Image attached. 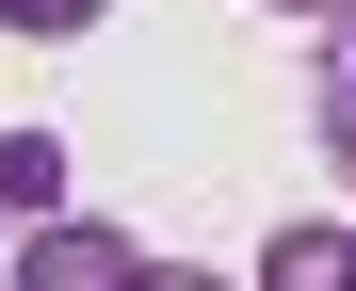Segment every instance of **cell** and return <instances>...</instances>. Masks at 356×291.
Listing matches in <instances>:
<instances>
[{"mask_svg": "<svg viewBox=\"0 0 356 291\" xmlns=\"http://www.w3.org/2000/svg\"><path fill=\"white\" fill-rule=\"evenodd\" d=\"M291 17H340V0H291Z\"/></svg>", "mask_w": 356, "mask_h": 291, "instance_id": "cell-7", "label": "cell"}, {"mask_svg": "<svg viewBox=\"0 0 356 291\" xmlns=\"http://www.w3.org/2000/svg\"><path fill=\"white\" fill-rule=\"evenodd\" d=\"M259 291H356V226H275V243H259Z\"/></svg>", "mask_w": 356, "mask_h": 291, "instance_id": "cell-2", "label": "cell"}, {"mask_svg": "<svg viewBox=\"0 0 356 291\" xmlns=\"http://www.w3.org/2000/svg\"><path fill=\"white\" fill-rule=\"evenodd\" d=\"M146 291H227V275H178V259H146Z\"/></svg>", "mask_w": 356, "mask_h": 291, "instance_id": "cell-6", "label": "cell"}, {"mask_svg": "<svg viewBox=\"0 0 356 291\" xmlns=\"http://www.w3.org/2000/svg\"><path fill=\"white\" fill-rule=\"evenodd\" d=\"M0 210H65V146H49V130H0Z\"/></svg>", "mask_w": 356, "mask_h": 291, "instance_id": "cell-4", "label": "cell"}, {"mask_svg": "<svg viewBox=\"0 0 356 291\" xmlns=\"http://www.w3.org/2000/svg\"><path fill=\"white\" fill-rule=\"evenodd\" d=\"M81 17H97V0H0V33H33V49H65Z\"/></svg>", "mask_w": 356, "mask_h": 291, "instance_id": "cell-5", "label": "cell"}, {"mask_svg": "<svg viewBox=\"0 0 356 291\" xmlns=\"http://www.w3.org/2000/svg\"><path fill=\"white\" fill-rule=\"evenodd\" d=\"M17 291H146V243H130V226H81V210H49L33 243H17Z\"/></svg>", "mask_w": 356, "mask_h": 291, "instance_id": "cell-1", "label": "cell"}, {"mask_svg": "<svg viewBox=\"0 0 356 291\" xmlns=\"http://www.w3.org/2000/svg\"><path fill=\"white\" fill-rule=\"evenodd\" d=\"M308 113H324V146H340V178H356V0L324 17V65H308Z\"/></svg>", "mask_w": 356, "mask_h": 291, "instance_id": "cell-3", "label": "cell"}]
</instances>
